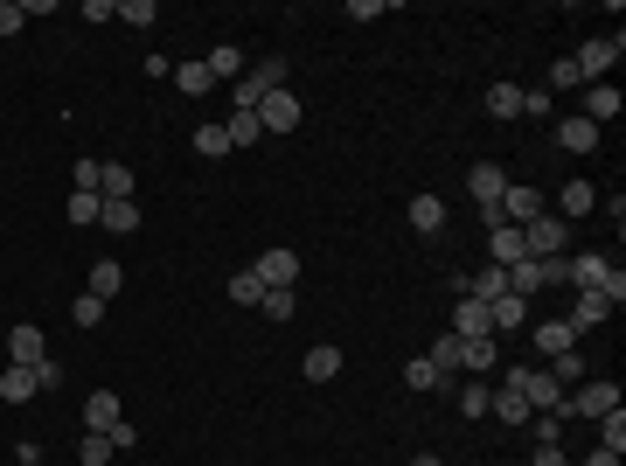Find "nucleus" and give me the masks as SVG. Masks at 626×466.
I'll list each match as a JSON object with an SVG mask.
<instances>
[{
  "label": "nucleus",
  "instance_id": "obj_45",
  "mask_svg": "<svg viewBox=\"0 0 626 466\" xmlns=\"http://www.w3.org/2000/svg\"><path fill=\"white\" fill-rule=\"evenodd\" d=\"M98 174H105V160H77V167H70V181L91 188V195H98Z\"/></svg>",
  "mask_w": 626,
  "mask_h": 466
},
{
  "label": "nucleus",
  "instance_id": "obj_23",
  "mask_svg": "<svg viewBox=\"0 0 626 466\" xmlns=\"http://www.w3.org/2000/svg\"><path fill=\"white\" fill-rule=\"evenodd\" d=\"M620 91H613V84H592V91H585V119H592V126H606V119H620Z\"/></svg>",
  "mask_w": 626,
  "mask_h": 466
},
{
  "label": "nucleus",
  "instance_id": "obj_18",
  "mask_svg": "<svg viewBox=\"0 0 626 466\" xmlns=\"http://www.w3.org/2000/svg\"><path fill=\"white\" fill-rule=\"evenodd\" d=\"M42 355H49V348H42V327H28V320H21V327L7 334V362H28V369H35Z\"/></svg>",
  "mask_w": 626,
  "mask_h": 466
},
{
  "label": "nucleus",
  "instance_id": "obj_1",
  "mask_svg": "<svg viewBox=\"0 0 626 466\" xmlns=\"http://www.w3.org/2000/svg\"><path fill=\"white\" fill-rule=\"evenodd\" d=\"M501 390H522V397H529V411H557V418L571 411V390H564L550 369H529V362H515V369L501 376Z\"/></svg>",
  "mask_w": 626,
  "mask_h": 466
},
{
  "label": "nucleus",
  "instance_id": "obj_36",
  "mask_svg": "<svg viewBox=\"0 0 626 466\" xmlns=\"http://www.w3.org/2000/svg\"><path fill=\"white\" fill-rule=\"evenodd\" d=\"M258 313H265V320H279V327H286V320H293V313H300V293H265V300H258Z\"/></svg>",
  "mask_w": 626,
  "mask_h": 466
},
{
  "label": "nucleus",
  "instance_id": "obj_9",
  "mask_svg": "<svg viewBox=\"0 0 626 466\" xmlns=\"http://www.w3.org/2000/svg\"><path fill=\"white\" fill-rule=\"evenodd\" d=\"M599 209V181H564L557 188V216L564 223H578V216H592Z\"/></svg>",
  "mask_w": 626,
  "mask_h": 466
},
{
  "label": "nucleus",
  "instance_id": "obj_19",
  "mask_svg": "<svg viewBox=\"0 0 626 466\" xmlns=\"http://www.w3.org/2000/svg\"><path fill=\"white\" fill-rule=\"evenodd\" d=\"M119 411H126V404H119L112 390H91V404H84V432H112Z\"/></svg>",
  "mask_w": 626,
  "mask_h": 466
},
{
  "label": "nucleus",
  "instance_id": "obj_50",
  "mask_svg": "<svg viewBox=\"0 0 626 466\" xmlns=\"http://www.w3.org/2000/svg\"><path fill=\"white\" fill-rule=\"evenodd\" d=\"M105 439H112V453H126V446H140V432H133V425H126V418H119V425H112V432H105Z\"/></svg>",
  "mask_w": 626,
  "mask_h": 466
},
{
  "label": "nucleus",
  "instance_id": "obj_27",
  "mask_svg": "<svg viewBox=\"0 0 626 466\" xmlns=\"http://www.w3.org/2000/svg\"><path fill=\"white\" fill-rule=\"evenodd\" d=\"M98 223H105L112 237H133V230H140V202H105V209H98Z\"/></svg>",
  "mask_w": 626,
  "mask_h": 466
},
{
  "label": "nucleus",
  "instance_id": "obj_41",
  "mask_svg": "<svg viewBox=\"0 0 626 466\" xmlns=\"http://www.w3.org/2000/svg\"><path fill=\"white\" fill-rule=\"evenodd\" d=\"M404 383H411V390H439V369H432L425 355H411V362H404Z\"/></svg>",
  "mask_w": 626,
  "mask_h": 466
},
{
  "label": "nucleus",
  "instance_id": "obj_44",
  "mask_svg": "<svg viewBox=\"0 0 626 466\" xmlns=\"http://www.w3.org/2000/svg\"><path fill=\"white\" fill-rule=\"evenodd\" d=\"M119 21H126V28H147V21H154V0H126Z\"/></svg>",
  "mask_w": 626,
  "mask_h": 466
},
{
  "label": "nucleus",
  "instance_id": "obj_47",
  "mask_svg": "<svg viewBox=\"0 0 626 466\" xmlns=\"http://www.w3.org/2000/svg\"><path fill=\"white\" fill-rule=\"evenodd\" d=\"M550 84H557V91H578V84H585V77H578V63H571V56H564V63H557V70H550Z\"/></svg>",
  "mask_w": 626,
  "mask_h": 466
},
{
  "label": "nucleus",
  "instance_id": "obj_14",
  "mask_svg": "<svg viewBox=\"0 0 626 466\" xmlns=\"http://www.w3.org/2000/svg\"><path fill=\"white\" fill-rule=\"evenodd\" d=\"M467 195L480 202V209H487V202H501V195H508V174H501L494 160H480V167L467 174Z\"/></svg>",
  "mask_w": 626,
  "mask_h": 466
},
{
  "label": "nucleus",
  "instance_id": "obj_42",
  "mask_svg": "<svg viewBox=\"0 0 626 466\" xmlns=\"http://www.w3.org/2000/svg\"><path fill=\"white\" fill-rule=\"evenodd\" d=\"M529 432H536V446H557V432H564V418H557V411H536V418H529Z\"/></svg>",
  "mask_w": 626,
  "mask_h": 466
},
{
  "label": "nucleus",
  "instance_id": "obj_38",
  "mask_svg": "<svg viewBox=\"0 0 626 466\" xmlns=\"http://www.w3.org/2000/svg\"><path fill=\"white\" fill-rule=\"evenodd\" d=\"M112 460V439L105 432H84V446H77V466H105Z\"/></svg>",
  "mask_w": 626,
  "mask_h": 466
},
{
  "label": "nucleus",
  "instance_id": "obj_10",
  "mask_svg": "<svg viewBox=\"0 0 626 466\" xmlns=\"http://www.w3.org/2000/svg\"><path fill=\"white\" fill-rule=\"evenodd\" d=\"M522 258H529V251H522V230H515V223H494V230H487V265L508 272V265H522Z\"/></svg>",
  "mask_w": 626,
  "mask_h": 466
},
{
  "label": "nucleus",
  "instance_id": "obj_5",
  "mask_svg": "<svg viewBox=\"0 0 626 466\" xmlns=\"http://www.w3.org/2000/svg\"><path fill=\"white\" fill-rule=\"evenodd\" d=\"M606 279H613V265H606L599 251H578V258H564V286H571V293H606Z\"/></svg>",
  "mask_w": 626,
  "mask_h": 466
},
{
  "label": "nucleus",
  "instance_id": "obj_43",
  "mask_svg": "<svg viewBox=\"0 0 626 466\" xmlns=\"http://www.w3.org/2000/svg\"><path fill=\"white\" fill-rule=\"evenodd\" d=\"M28 28V7L21 0H0V35H21Z\"/></svg>",
  "mask_w": 626,
  "mask_h": 466
},
{
  "label": "nucleus",
  "instance_id": "obj_2",
  "mask_svg": "<svg viewBox=\"0 0 626 466\" xmlns=\"http://www.w3.org/2000/svg\"><path fill=\"white\" fill-rule=\"evenodd\" d=\"M272 91H286V63H279V56H272V63H258L251 77H237V91H230V98H237V112H258Z\"/></svg>",
  "mask_w": 626,
  "mask_h": 466
},
{
  "label": "nucleus",
  "instance_id": "obj_30",
  "mask_svg": "<svg viewBox=\"0 0 626 466\" xmlns=\"http://www.w3.org/2000/svg\"><path fill=\"white\" fill-rule=\"evenodd\" d=\"M174 84H181L188 98H202V91H216V77H209V63H174Z\"/></svg>",
  "mask_w": 626,
  "mask_h": 466
},
{
  "label": "nucleus",
  "instance_id": "obj_52",
  "mask_svg": "<svg viewBox=\"0 0 626 466\" xmlns=\"http://www.w3.org/2000/svg\"><path fill=\"white\" fill-rule=\"evenodd\" d=\"M585 466H620V453H606V446H599V453H592Z\"/></svg>",
  "mask_w": 626,
  "mask_h": 466
},
{
  "label": "nucleus",
  "instance_id": "obj_46",
  "mask_svg": "<svg viewBox=\"0 0 626 466\" xmlns=\"http://www.w3.org/2000/svg\"><path fill=\"white\" fill-rule=\"evenodd\" d=\"M550 362H557V369H550L557 383H578V376H585V362H578V348H571V355H550Z\"/></svg>",
  "mask_w": 626,
  "mask_h": 466
},
{
  "label": "nucleus",
  "instance_id": "obj_39",
  "mask_svg": "<svg viewBox=\"0 0 626 466\" xmlns=\"http://www.w3.org/2000/svg\"><path fill=\"white\" fill-rule=\"evenodd\" d=\"M70 320H77V327H98V320H105V300H98V293H77V300H70Z\"/></svg>",
  "mask_w": 626,
  "mask_h": 466
},
{
  "label": "nucleus",
  "instance_id": "obj_40",
  "mask_svg": "<svg viewBox=\"0 0 626 466\" xmlns=\"http://www.w3.org/2000/svg\"><path fill=\"white\" fill-rule=\"evenodd\" d=\"M230 300H237V307H258V300H265L258 272H237V279H230Z\"/></svg>",
  "mask_w": 626,
  "mask_h": 466
},
{
  "label": "nucleus",
  "instance_id": "obj_20",
  "mask_svg": "<svg viewBox=\"0 0 626 466\" xmlns=\"http://www.w3.org/2000/svg\"><path fill=\"white\" fill-rule=\"evenodd\" d=\"M467 300H480V307H494V300H508V272H501V265H487V272H473V279H467Z\"/></svg>",
  "mask_w": 626,
  "mask_h": 466
},
{
  "label": "nucleus",
  "instance_id": "obj_33",
  "mask_svg": "<svg viewBox=\"0 0 626 466\" xmlns=\"http://www.w3.org/2000/svg\"><path fill=\"white\" fill-rule=\"evenodd\" d=\"M202 63H209V77L223 84V77H237V70H244V49H237V42H223V49H216V56H202Z\"/></svg>",
  "mask_w": 626,
  "mask_h": 466
},
{
  "label": "nucleus",
  "instance_id": "obj_29",
  "mask_svg": "<svg viewBox=\"0 0 626 466\" xmlns=\"http://www.w3.org/2000/svg\"><path fill=\"white\" fill-rule=\"evenodd\" d=\"M223 133H230V147H258V140H265L258 112H230V119H223Z\"/></svg>",
  "mask_w": 626,
  "mask_h": 466
},
{
  "label": "nucleus",
  "instance_id": "obj_13",
  "mask_svg": "<svg viewBox=\"0 0 626 466\" xmlns=\"http://www.w3.org/2000/svg\"><path fill=\"white\" fill-rule=\"evenodd\" d=\"M35 390H42V376H35L28 362H7V369H0V404H28Z\"/></svg>",
  "mask_w": 626,
  "mask_h": 466
},
{
  "label": "nucleus",
  "instance_id": "obj_49",
  "mask_svg": "<svg viewBox=\"0 0 626 466\" xmlns=\"http://www.w3.org/2000/svg\"><path fill=\"white\" fill-rule=\"evenodd\" d=\"M35 376H42V390H56V383H63V362H56V355H42V362H35Z\"/></svg>",
  "mask_w": 626,
  "mask_h": 466
},
{
  "label": "nucleus",
  "instance_id": "obj_6",
  "mask_svg": "<svg viewBox=\"0 0 626 466\" xmlns=\"http://www.w3.org/2000/svg\"><path fill=\"white\" fill-rule=\"evenodd\" d=\"M300 119H307V112H300L293 91H272V98L258 105V126H265V133H300Z\"/></svg>",
  "mask_w": 626,
  "mask_h": 466
},
{
  "label": "nucleus",
  "instance_id": "obj_32",
  "mask_svg": "<svg viewBox=\"0 0 626 466\" xmlns=\"http://www.w3.org/2000/svg\"><path fill=\"white\" fill-rule=\"evenodd\" d=\"M487 411H501V425H529V418H536V411H529V397H522V390H501V397H494V404H487Z\"/></svg>",
  "mask_w": 626,
  "mask_h": 466
},
{
  "label": "nucleus",
  "instance_id": "obj_15",
  "mask_svg": "<svg viewBox=\"0 0 626 466\" xmlns=\"http://www.w3.org/2000/svg\"><path fill=\"white\" fill-rule=\"evenodd\" d=\"M404 216H411V230H418V237H439V230H446V202H439V195H411V209H404Z\"/></svg>",
  "mask_w": 626,
  "mask_h": 466
},
{
  "label": "nucleus",
  "instance_id": "obj_4",
  "mask_svg": "<svg viewBox=\"0 0 626 466\" xmlns=\"http://www.w3.org/2000/svg\"><path fill=\"white\" fill-rule=\"evenodd\" d=\"M251 272H258V286H265V293H293V286H300V251L272 244V251H265Z\"/></svg>",
  "mask_w": 626,
  "mask_h": 466
},
{
  "label": "nucleus",
  "instance_id": "obj_34",
  "mask_svg": "<svg viewBox=\"0 0 626 466\" xmlns=\"http://www.w3.org/2000/svg\"><path fill=\"white\" fill-rule=\"evenodd\" d=\"M98 209H105V195H91V188H70V223L84 230V223H98Z\"/></svg>",
  "mask_w": 626,
  "mask_h": 466
},
{
  "label": "nucleus",
  "instance_id": "obj_16",
  "mask_svg": "<svg viewBox=\"0 0 626 466\" xmlns=\"http://www.w3.org/2000/svg\"><path fill=\"white\" fill-rule=\"evenodd\" d=\"M446 334L473 341V334H494V320H487V307H480V300H460V307H453V320H446Z\"/></svg>",
  "mask_w": 626,
  "mask_h": 466
},
{
  "label": "nucleus",
  "instance_id": "obj_11",
  "mask_svg": "<svg viewBox=\"0 0 626 466\" xmlns=\"http://www.w3.org/2000/svg\"><path fill=\"white\" fill-rule=\"evenodd\" d=\"M425 362L439 369V383H460V369H467V341H460V334H439Z\"/></svg>",
  "mask_w": 626,
  "mask_h": 466
},
{
  "label": "nucleus",
  "instance_id": "obj_17",
  "mask_svg": "<svg viewBox=\"0 0 626 466\" xmlns=\"http://www.w3.org/2000/svg\"><path fill=\"white\" fill-rule=\"evenodd\" d=\"M529 341H536L543 355H571V348H578V327H571V320H543Z\"/></svg>",
  "mask_w": 626,
  "mask_h": 466
},
{
  "label": "nucleus",
  "instance_id": "obj_21",
  "mask_svg": "<svg viewBox=\"0 0 626 466\" xmlns=\"http://www.w3.org/2000/svg\"><path fill=\"white\" fill-rule=\"evenodd\" d=\"M606 313H613V307H606V293H571V313H564V320L585 334V327H599Z\"/></svg>",
  "mask_w": 626,
  "mask_h": 466
},
{
  "label": "nucleus",
  "instance_id": "obj_48",
  "mask_svg": "<svg viewBox=\"0 0 626 466\" xmlns=\"http://www.w3.org/2000/svg\"><path fill=\"white\" fill-rule=\"evenodd\" d=\"M522 112L529 119H550V91H522Z\"/></svg>",
  "mask_w": 626,
  "mask_h": 466
},
{
  "label": "nucleus",
  "instance_id": "obj_12",
  "mask_svg": "<svg viewBox=\"0 0 626 466\" xmlns=\"http://www.w3.org/2000/svg\"><path fill=\"white\" fill-rule=\"evenodd\" d=\"M557 147H564V154H592V147H599V126H592L585 112H571V119H557Z\"/></svg>",
  "mask_w": 626,
  "mask_h": 466
},
{
  "label": "nucleus",
  "instance_id": "obj_22",
  "mask_svg": "<svg viewBox=\"0 0 626 466\" xmlns=\"http://www.w3.org/2000/svg\"><path fill=\"white\" fill-rule=\"evenodd\" d=\"M453 404H460V418H487V404H494V390H487V376H467V383L453 390Z\"/></svg>",
  "mask_w": 626,
  "mask_h": 466
},
{
  "label": "nucleus",
  "instance_id": "obj_26",
  "mask_svg": "<svg viewBox=\"0 0 626 466\" xmlns=\"http://www.w3.org/2000/svg\"><path fill=\"white\" fill-rule=\"evenodd\" d=\"M487 320H494V334H515V327H529V300H515V293H508V300H494V307H487Z\"/></svg>",
  "mask_w": 626,
  "mask_h": 466
},
{
  "label": "nucleus",
  "instance_id": "obj_8",
  "mask_svg": "<svg viewBox=\"0 0 626 466\" xmlns=\"http://www.w3.org/2000/svg\"><path fill=\"white\" fill-rule=\"evenodd\" d=\"M571 411H585V418H606V411H620V383H578L571 390Z\"/></svg>",
  "mask_w": 626,
  "mask_h": 466
},
{
  "label": "nucleus",
  "instance_id": "obj_53",
  "mask_svg": "<svg viewBox=\"0 0 626 466\" xmlns=\"http://www.w3.org/2000/svg\"><path fill=\"white\" fill-rule=\"evenodd\" d=\"M411 466H446V460H439V453H418V460H411Z\"/></svg>",
  "mask_w": 626,
  "mask_h": 466
},
{
  "label": "nucleus",
  "instance_id": "obj_35",
  "mask_svg": "<svg viewBox=\"0 0 626 466\" xmlns=\"http://www.w3.org/2000/svg\"><path fill=\"white\" fill-rule=\"evenodd\" d=\"M195 154L223 160V154H230V133H223V126H195Z\"/></svg>",
  "mask_w": 626,
  "mask_h": 466
},
{
  "label": "nucleus",
  "instance_id": "obj_7",
  "mask_svg": "<svg viewBox=\"0 0 626 466\" xmlns=\"http://www.w3.org/2000/svg\"><path fill=\"white\" fill-rule=\"evenodd\" d=\"M571 63H578V77H585V84H592V77H606V70L620 63V35H599V42H585Z\"/></svg>",
  "mask_w": 626,
  "mask_h": 466
},
{
  "label": "nucleus",
  "instance_id": "obj_28",
  "mask_svg": "<svg viewBox=\"0 0 626 466\" xmlns=\"http://www.w3.org/2000/svg\"><path fill=\"white\" fill-rule=\"evenodd\" d=\"M487 112H494V119H522V84H508V77H501V84L487 91Z\"/></svg>",
  "mask_w": 626,
  "mask_h": 466
},
{
  "label": "nucleus",
  "instance_id": "obj_3",
  "mask_svg": "<svg viewBox=\"0 0 626 466\" xmlns=\"http://www.w3.org/2000/svg\"><path fill=\"white\" fill-rule=\"evenodd\" d=\"M564 244H571V223H564V216L543 209L536 223H522V251H529V258H564Z\"/></svg>",
  "mask_w": 626,
  "mask_h": 466
},
{
  "label": "nucleus",
  "instance_id": "obj_51",
  "mask_svg": "<svg viewBox=\"0 0 626 466\" xmlns=\"http://www.w3.org/2000/svg\"><path fill=\"white\" fill-rule=\"evenodd\" d=\"M529 466H571V460H564V446H536V460Z\"/></svg>",
  "mask_w": 626,
  "mask_h": 466
},
{
  "label": "nucleus",
  "instance_id": "obj_24",
  "mask_svg": "<svg viewBox=\"0 0 626 466\" xmlns=\"http://www.w3.org/2000/svg\"><path fill=\"white\" fill-rule=\"evenodd\" d=\"M487 369H501V341H494V334H473L467 341V376H487Z\"/></svg>",
  "mask_w": 626,
  "mask_h": 466
},
{
  "label": "nucleus",
  "instance_id": "obj_37",
  "mask_svg": "<svg viewBox=\"0 0 626 466\" xmlns=\"http://www.w3.org/2000/svg\"><path fill=\"white\" fill-rule=\"evenodd\" d=\"M599 446H606V453H626V411H606V418H599Z\"/></svg>",
  "mask_w": 626,
  "mask_h": 466
},
{
  "label": "nucleus",
  "instance_id": "obj_31",
  "mask_svg": "<svg viewBox=\"0 0 626 466\" xmlns=\"http://www.w3.org/2000/svg\"><path fill=\"white\" fill-rule=\"evenodd\" d=\"M119 286H126V272H119L112 258H98V265H91V286H84V293H98V300H112Z\"/></svg>",
  "mask_w": 626,
  "mask_h": 466
},
{
  "label": "nucleus",
  "instance_id": "obj_25",
  "mask_svg": "<svg viewBox=\"0 0 626 466\" xmlns=\"http://www.w3.org/2000/svg\"><path fill=\"white\" fill-rule=\"evenodd\" d=\"M300 369H307V383H334V376H341V348H327V341H320V348H307V362H300Z\"/></svg>",
  "mask_w": 626,
  "mask_h": 466
}]
</instances>
